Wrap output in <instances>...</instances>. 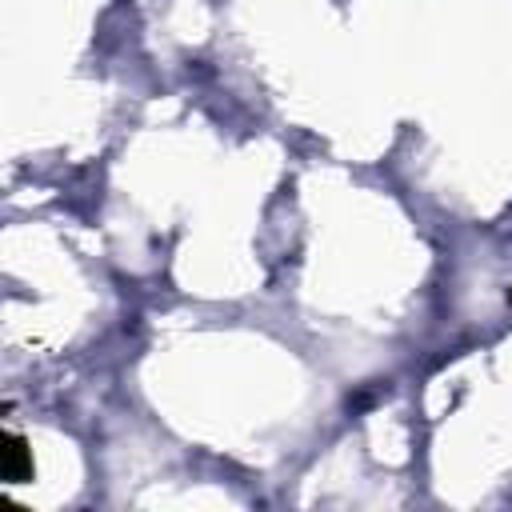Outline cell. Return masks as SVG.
<instances>
[{"instance_id":"obj_1","label":"cell","mask_w":512,"mask_h":512,"mask_svg":"<svg viewBox=\"0 0 512 512\" xmlns=\"http://www.w3.org/2000/svg\"><path fill=\"white\" fill-rule=\"evenodd\" d=\"M0 468H4V480H8V484H24V480H32V452H28V444H24L20 432H4Z\"/></svg>"}]
</instances>
